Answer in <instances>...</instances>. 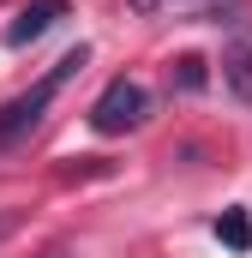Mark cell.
Segmentation results:
<instances>
[{
  "label": "cell",
  "instance_id": "obj_8",
  "mask_svg": "<svg viewBox=\"0 0 252 258\" xmlns=\"http://www.w3.org/2000/svg\"><path fill=\"white\" fill-rule=\"evenodd\" d=\"M12 228H18V216H12V210H0V240H6Z\"/></svg>",
  "mask_w": 252,
  "mask_h": 258
},
{
  "label": "cell",
  "instance_id": "obj_2",
  "mask_svg": "<svg viewBox=\"0 0 252 258\" xmlns=\"http://www.w3.org/2000/svg\"><path fill=\"white\" fill-rule=\"evenodd\" d=\"M144 114H150V96H144V84H138V78H114V84L90 102V126L102 132V138L144 126Z\"/></svg>",
  "mask_w": 252,
  "mask_h": 258
},
{
  "label": "cell",
  "instance_id": "obj_7",
  "mask_svg": "<svg viewBox=\"0 0 252 258\" xmlns=\"http://www.w3.org/2000/svg\"><path fill=\"white\" fill-rule=\"evenodd\" d=\"M168 78H174V90H204V78H210V72H204L198 54H180V60L168 66Z\"/></svg>",
  "mask_w": 252,
  "mask_h": 258
},
{
  "label": "cell",
  "instance_id": "obj_4",
  "mask_svg": "<svg viewBox=\"0 0 252 258\" xmlns=\"http://www.w3.org/2000/svg\"><path fill=\"white\" fill-rule=\"evenodd\" d=\"M132 12H192V18H216V24H234V12H240V0H126Z\"/></svg>",
  "mask_w": 252,
  "mask_h": 258
},
{
  "label": "cell",
  "instance_id": "obj_9",
  "mask_svg": "<svg viewBox=\"0 0 252 258\" xmlns=\"http://www.w3.org/2000/svg\"><path fill=\"white\" fill-rule=\"evenodd\" d=\"M42 258H72V252H60V246H54V252H42Z\"/></svg>",
  "mask_w": 252,
  "mask_h": 258
},
{
  "label": "cell",
  "instance_id": "obj_6",
  "mask_svg": "<svg viewBox=\"0 0 252 258\" xmlns=\"http://www.w3.org/2000/svg\"><path fill=\"white\" fill-rule=\"evenodd\" d=\"M216 240H222L228 252H252V216L246 210H222V216H216Z\"/></svg>",
  "mask_w": 252,
  "mask_h": 258
},
{
  "label": "cell",
  "instance_id": "obj_1",
  "mask_svg": "<svg viewBox=\"0 0 252 258\" xmlns=\"http://www.w3.org/2000/svg\"><path fill=\"white\" fill-rule=\"evenodd\" d=\"M84 60H90V48H66L60 60H54L48 72H42V78H36V84H30V90H24V96L0 102V156H6V150H18L30 132L42 126L48 102H54V96L66 90V78H78V72H84Z\"/></svg>",
  "mask_w": 252,
  "mask_h": 258
},
{
  "label": "cell",
  "instance_id": "obj_5",
  "mask_svg": "<svg viewBox=\"0 0 252 258\" xmlns=\"http://www.w3.org/2000/svg\"><path fill=\"white\" fill-rule=\"evenodd\" d=\"M222 84L234 90V102H246V108H252V42L222 48Z\"/></svg>",
  "mask_w": 252,
  "mask_h": 258
},
{
  "label": "cell",
  "instance_id": "obj_3",
  "mask_svg": "<svg viewBox=\"0 0 252 258\" xmlns=\"http://www.w3.org/2000/svg\"><path fill=\"white\" fill-rule=\"evenodd\" d=\"M60 18H66V0H30V6L6 24V48H30V42H36V36H48Z\"/></svg>",
  "mask_w": 252,
  "mask_h": 258
}]
</instances>
